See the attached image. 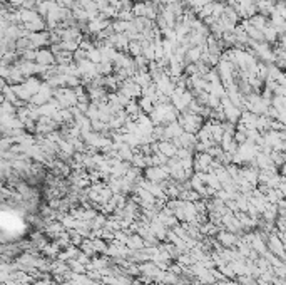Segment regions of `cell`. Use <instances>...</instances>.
Listing matches in <instances>:
<instances>
[{"mask_svg":"<svg viewBox=\"0 0 286 285\" xmlns=\"http://www.w3.org/2000/svg\"><path fill=\"white\" fill-rule=\"evenodd\" d=\"M37 64H44V66H54L55 62V54L49 49H41L37 50Z\"/></svg>","mask_w":286,"mask_h":285,"instance_id":"1","label":"cell"},{"mask_svg":"<svg viewBox=\"0 0 286 285\" xmlns=\"http://www.w3.org/2000/svg\"><path fill=\"white\" fill-rule=\"evenodd\" d=\"M139 106H141V109H142V112H152L154 111V101L151 99V98H146V96H142V99L139 101Z\"/></svg>","mask_w":286,"mask_h":285,"instance_id":"2","label":"cell"},{"mask_svg":"<svg viewBox=\"0 0 286 285\" xmlns=\"http://www.w3.org/2000/svg\"><path fill=\"white\" fill-rule=\"evenodd\" d=\"M129 54L134 55V59H136V57L142 55V42H139V41H131V44H129Z\"/></svg>","mask_w":286,"mask_h":285,"instance_id":"3","label":"cell"}]
</instances>
